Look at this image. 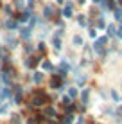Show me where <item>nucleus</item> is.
I'll list each match as a JSON object with an SVG mask.
<instances>
[{
    "label": "nucleus",
    "instance_id": "39448f33",
    "mask_svg": "<svg viewBox=\"0 0 122 124\" xmlns=\"http://www.w3.org/2000/svg\"><path fill=\"white\" fill-rule=\"evenodd\" d=\"M59 78H61V76H59ZM59 78H54L52 79V86H59V85H61V79Z\"/></svg>",
    "mask_w": 122,
    "mask_h": 124
},
{
    "label": "nucleus",
    "instance_id": "f3484780",
    "mask_svg": "<svg viewBox=\"0 0 122 124\" xmlns=\"http://www.w3.org/2000/svg\"><path fill=\"white\" fill-rule=\"evenodd\" d=\"M120 38H122V29H120Z\"/></svg>",
    "mask_w": 122,
    "mask_h": 124
},
{
    "label": "nucleus",
    "instance_id": "9d476101",
    "mask_svg": "<svg viewBox=\"0 0 122 124\" xmlns=\"http://www.w3.org/2000/svg\"><path fill=\"white\" fill-rule=\"evenodd\" d=\"M29 34H31V31H29V29H23V31H22V36H23V38H27Z\"/></svg>",
    "mask_w": 122,
    "mask_h": 124
},
{
    "label": "nucleus",
    "instance_id": "9b49d317",
    "mask_svg": "<svg viewBox=\"0 0 122 124\" xmlns=\"http://www.w3.org/2000/svg\"><path fill=\"white\" fill-rule=\"evenodd\" d=\"M43 68H45V70H50V68H52V65H50L49 61H45V63H43Z\"/></svg>",
    "mask_w": 122,
    "mask_h": 124
},
{
    "label": "nucleus",
    "instance_id": "aec40b11",
    "mask_svg": "<svg viewBox=\"0 0 122 124\" xmlns=\"http://www.w3.org/2000/svg\"><path fill=\"white\" fill-rule=\"evenodd\" d=\"M0 6H2V2H0Z\"/></svg>",
    "mask_w": 122,
    "mask_h": 124
},
{
    "label": "nucleus",
    "instance_id": "ddd939ff",
    "mask_svg": "<svg viewBox=\"0 0 122 124\" xmlns=\"http://www.w3.org/2000/svg\"><path fill=\"white\" fill-rule=\"evenodd\" d=\"M7 27H9V29H14V27H16V23H14V22H11V20H9V22H7Z\"/></svg>",
    "mask_w": 122,
    "mask_h": 124
},
{
    "label": "nucleus",
    "instance_id": "f8f14e48",
    "mask_svg": "<svg viewBox=\"0 0 122 124\" xmlns=\"http://www.w3.org/2000/svg\"><path fill=\"white\" fill-rule=\"evenodd\" d=\"M13 124H20V119H18V115H13Z\"/></svg>",
    "mask_w": 122,
    "mask_h": 124
},
{
    "label": "nucleus",
    "instance_id": "dca6fc26",
    "mask_svg": "<svg viewBox=\"0 0 122 124\" xmlns=\"http://www.w3.org/2000/svg\"><path fill=\"white\" fill-rule=\"evenodd\" d=\"M34 81H41V74H36L34 76Z\"/></svg>",
    "mask_w": 122,
    "mask_h": 124
},
{
    "label": "nucleus",
    "instance_id": "1a4fd4ad",
    "mask_svg": "<svg viewBox=\"0 0 122 124\" xmlns=\"http://www.w3.org/2000/svg\"><path fill=\"white\" fill-rule=\"evenodd\" d=\"M14 6L22 9V7H23V0H14Z\"/></svg>",
    "mask_w": 122,
    "mask_h": 124
},
{
    "label": "nucleus",
    "instance_id": "0eeeda50",
    "mask_svg": "<svg viewBox=\"0 0 122 124\" xmlns=\"http://www.w3.org/2000/svg\"><path fill=\"white\" fill-rule=\"evenodd\" d=\"M52 43H54V47H56V49H59V47H61V41H59V38H56V40H52Z\"/></svg>",
    "mask_w": 122,
    "mask_h": 124
},
{
    "label": "nucleus",
    "instance_id": "6ab92c4d",
    "mask_svg": "<svg viewBox=\"0 0 122 124\" xmlns=\"http://www.w3.org/2000/svg\"><path fill=\"white\" fill-rule=\"evenodd\" d=\"M57 2H61V0H57Z\"/></svg>",
    "mask_w": 122,
    "mask_h": 124
},
{
    "label": "nucleus",
    "instance_id": "20e7f679",
    "mask_svg": "<svg viewBox=\"0 0 122 124\" xmlns=\"http://www.w3.org/2000/svg\"><path fill=\"white\" fill-rule=\"evenodd\" d=\"M52 7H50V6H47V7H45V16H47V18H52Z\"/></svg>",
    "mask_w": 122,
    "mask_h": 124
},
{
    "label": "nucleus",
    "instance_id": "f257e3e1",
    "mask_svg": "<svg viewBox=\"0 0 122 124\" xmlns=\"http://www.w3.org/2000/svg\"><path fill=\"white\" fill-rule=\"evenodd\" d=\"M47 99H49V97L45 95L43 92H41V93L38 92L36 95L32 97V106H41V104H45V102H47Z\"/></svg>",
    "mask_w": 122,
    "mask_h": 124
},
{
    "label": "nucleus",
    "instance_id": "4468645a",
    "mask_svg": "<svg viewBox=\"0 0 122 124\" xmlns=\"http://www.w3.org/2000/svg\"><path fill=\"white\" fill-rule=\"evenodd\" d=\"M74 121V117H72V115H66V119H65V122H72Z\"/></svg>",
    "mask_w": 122,
    "mask_h": 124
},
{
    "label": "nucleus",
    "instance_id": "6e6552de",
    "mask_svg": "<svg viewBox=\"0 0 122 124\" xmlns=\"http://www.w3.org/2000/svg\"><path fill=\"white\" fill-rule=\"evenodd\" d=\"M27 18H29V11H25V13L20 15V20H22V22H23V20H27Z\"/></svg>",
    "mask_w": 122,
    "mask_h": 124
},
{
    "label": "nucleus",
    "instance_id": "2eb2a0df",
    "mask_svg": "<svg viewBox=\"0 0 122 124\" xmlns=\"http://www.w3.org/2000/svg\"><path fill=\"white\" fill-rule=\"evenodd\" d=\"M74 43H77V45H79V43H81V38H79V36H75V38H74Z\"/></svg>",
    "mask_w": 122,
    "mask_h": 124
},
{
    "label": "nucleus",
    "instance_id": "423d86ee",
    "mask_svg": "<svg viewBox=\"0 0 122 124\" xmlns=\"http://www.w3.org/2000/svg\"><path fill=\"white\" fill-rule=\"evenodd\" d=\"M45 115H56V110L54 108H47L45 110Z\"/></svg>",
    "mask_w": 122,
    "mask_h": 124
},
{
    "label": "nucleus",
    "instance_id": "f03ea898",
    "mask_svg": "<svg viewBox=\"0 0 122 124\" xmlns=\"http://www.w3.org/2000/svg\"><path fill=\"white\" fill-rule=\"evenodd\" d=\"M70 15H72V6H66L65 9H63V16H65V18H70Z\"/></svg>",
    "mask_w": 122,
    "mask_h": 124
},
{
    "label": "nucleus",
    "instance_id": "7ed1b4c3",
    "mask_svg": "<svg viewBox=\"0 0 122 124\" xmlns=\"http://www.w3.org/2000/svg\"><path fill=\"white\" fill-rule=\"evenodd\" d=\"M36 63H38V59H34V58H31V59H27V61H25V67L32 68V67H36Z\"/></svg>",
    "mask_w": 122,
    "mask_h": 124
},
{
    "label": "nucleus",
    "instance_id": "a211bd4d",
    "mask_svg": "<svg viewBox=\"0 0 122 124\" xmlns=\"http://www.w3.org/2000/svg\"><path fill=\"white\" fill-rule=\"evenodd\" d=\"M79 2H85V0H79Z\"/></svg>",
    "mask_w": 122,
    "mask_h": 124
}]
</instances>
